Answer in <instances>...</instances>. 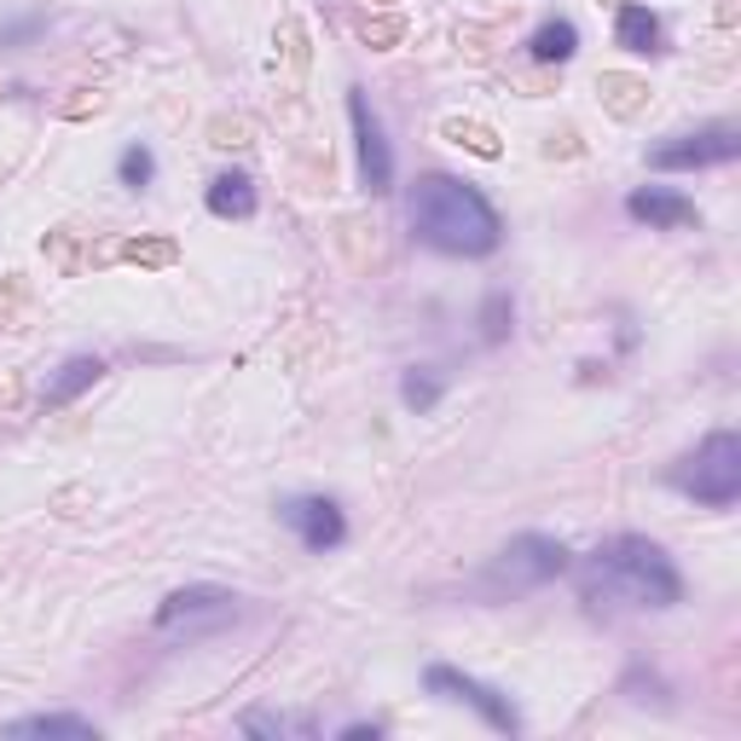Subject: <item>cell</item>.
<instances>
[{
	"label": "cell",
	"mask_w": 741,
	"mask_h": 741,
	"mask_svg": "<svg viewBox=\"0 0 741 741\" xmlns=\"http://www.w3.org/2000/svg\"><path fill=\"white\" fill-rule=\"evenodd\" d=\"M580 596L591 608H672L684 603V573L672 568V556L654 539H637V533H620V539L596 545L580 568Z\"/></svg>",
	"instance_id": "6da1fadb"
},
{
	"label": "cell",
	"mask_w": 741,
	"mask_h": 741,
	"mask_svg": "<svg viewBox=\"0 0 741 741\" xmlns=\"http://www.w3.org/2000/svg\"><path fill=\"white\" fill-rule=\"evenodd\" d=\"M406 215H411V232L441 255H492L504 238L499 209H492L469 180H452V174H418L411 180Z\"/></svg>",
	"instance_id": "7a4b0ae2"
},
{
	"label": "cell",
	"mask_w": 741,
	"mask_h": 741,
	"mask_svg": "<svg viewBox=\"0 0 741 741\" xmlns=\"http://www.w3.org/2000/svg\"><path fill=\"white\" fill-rule=\"evenodd\" d=\"M672 487L689 492V499H702V504H713V510L736 504L741 499V435H730V429L707 435L684 464L672 469Z\"/></svg>",
	"instance_id": "3957f363"
},
{
	"label": "cell",
	"mask_w": 741,
	"mask_h": 741,
	"mask_svg": "<svg viewBox=\"0 0 741 741\" xmlns=\"http://www.w3.org/2000/svg\"><path fill=\"white\" fill-rule=\"evenodd\" d=\"M556 573H568V550H562V539H545V533H522V539H510L499 556H492L487 585L516 596V591H539V585H550Z\"/></svg>",
	"instance_id": "277c9868"
},
{
	"label": "cell",
	"mask_w": 741,
	"mask_h": 741,
	"mask_svg": "<svg viewBox=\"0 0 741 741\" xmlns=\"http://www.w3.org/2000/svg\"><path fill=\"white\" fill-rule=\"evenodd\" d=\"M238 620V596L220 591V585H185V591H169L157 608V631L162 637H209L220 626Z\"/></svg>",
	"instance_id": "5b68a950"
},
{
	"label": "cell",
	"mask_w": 741,
	"mask_h": 741,
	"mask_svg": "<svg viewBox=\"0 0 741 741\" xmlns=\"http://www.w3.org/2000/svg\"><path fill=\"white\" fill-rule=\"evenodd\" d=\"M423 684H429V695H446V702L476 707L487 718V730H499V736H516L522 730V713L510 707V695H499L492 684H481V677H464V672H452V666H429Z\"/></svg>",
	"instance_id": "8992f818"
},
{
	"label": "cell",
	"mask_w": 741,
	"mask_h": 741,
	"mask_svg": "<svg viewBox=\"0 0 741 741\" xmlns=\"http://www.w3.org/2000/svg\"><path fill=\"white\" fill-rule=\"evenodd\" d=\"M278 516H284V527L301 539V550H314V556H324V550H337L342 539H347V516H342V504L337 499H324V492H296V499H284L278 504Z\"/></svg>",
	"instance_id": "52a82bcc"
},
{
	"label": "cell",
	"mask_w": 741,
	"mask_h": 741,
	"mask_svg": "<svg viewBox=\"0 0 741 741\" xmlns=\"http://www.w3.org/2000/svg\"><path fill=\"white\" fill-rule=\"evenodd\" d=\"M741 151V134L730 122H718V128H702V134H677L666 146L649 151V169H713V162H736Z\"/></svg>",
	"instance_id": "ba28073f"
},
{
	"label": "cell",
	"mask_w": 741,
	"mask_h": 741,
	"mask_svg": "<svg viewBox=\"0 0 741 741\" xmlns=\"http://www.w3.org/2000/svg\"><path fill=\"white\" fill-rule=\"evenodd\" d=\"M347 122H354V139H360V174H365V192H388V185H395V151H388L383 122H377V111L365 105L360 88L347 93Z\"/></svg>",
	"instance_id": "9c48e42d"
},
{
	"label": "cell",
	"mask_w": 741,
	"mask_h": 741,
	"mask_svg": "<svg viewBox=\"0 0 741 741\" xmlns=\"http://www.w3.org/2000/svg\"><path fill=\"white\" fill-rule=\"evenodd\" d=\"M626 209H631V220L661 226V232H677V226H695V220H702V215H695V203L677 197V192H666V185H643V192H631Z\"/></svg>",
	"instance_id": "30bf717a"
},
{
	"label": "cell",
	"mask_w": 741,
	"mask_h": 741,
	"mask_svg": "<svg viewBox=\"0 0 741 741\" xmlns=\"http://www.w3.org/2000/svg\"><path fill=\"white\" fill-rule=\"evenodd\" d=\"M0 736H18V741H93L99 725L93 718H76V713H35V718L0 725Z\"/></svg>",
	"instance_id": "8fae6325"
},
{
	"label": "cell",
	"mask_w": 741,
	"mask_h": 741,
	"mask_svg": "<svg viewBox=\"0 0 741 741\" xmlns=\"http://www.w3.org/2000/svg\"><path fill=\"white\" fill-rule=\"evenodd\" d=\"M99 377H105V360H93V354H76V360H65L58 365V377L41 388V406H70L81 388H93Z\"/></svg>",
	"instance_id": "7c38bea8"
},
{
	"label": "cell",
	"mask_w": 741,
	"mask_h": 741,
	"mask_svg": "<svg viewBox=\"0 0 741 741\" xmlns=\"http://www.w3.org/2000/svg\"><path fill=\"white\" fill-rule=\"evenodd\" d=\"M209 215L220 220H250L255 215V180L250 174H215L209 180Z\"/></svg>",
	"instance_id": "4fadbf2b"
},
{
	"label": "cell",
	"mask_w": 741,
	"mask_h": 741,
	"mask_svg": "<svg viewBox=\"0 0 741 741\" xmlns=\"http://www.w3.org/2000/svg\"><path fill=\"white\" fill-rule=\"evenodd\" d=\"M527 53L539 58V65H568L573 53H580V30L568 24V18H556V24H539L527 41Z\"/></svg>",
	"instance_id": "5bb4252c"
},
{
	"label": "cell",
	"mask_w": 741,
	"mask_h": 741,
	"mask_svg": "<svg viewBox=\"0 0 741 741\" xmlns=\"http://www.w3.org/2000/svg\"><path fill=\"white\" fill-rule=\"evenodd\" d=\"M626 53H661V18L649 7H620V30H614Z\"/></svg>",
	"instance_id": "9a60e30c"
},
{
	"label": "cell",
	"mask_w": 741,
	"mask_h": 741,
	"mask_svg": "<svg viewBox=\"0 0 741 741\" xmlns=\"http://www.w3.org/2000/svg\"><path fill=\"white\" fill-rule=\"evenodd\" d=\"M596 93H603V105L614 116H637V111H643V99H649V88L637 76H596Z\"/></svg>",
	"instance_id": "2e32d148"
},
{
	"label": "cell",
	"mask_w": 741,
	"mask_h": 741,
	"mask_svg": "<svg viewBox=\"0 0 741 741\" xmlns=\"http://www.w3.org/2000/svg\"><path fill=\"white\" fill-rule=\"evenodd\" d=\"M116 180L128 185V192H139V185H151L157 180V157H151V146H128L116 157Z\"/></svg>",
	"instance_id": "e0dca14e"
},
{
	"label": "cell",
	"mask_w": 741,
	"mask_h": 741,
	"mask_svg": "<svg viewBox=\"0 0 741 741\" xmlns=\"http://www.w3.org/2000/svg\"><path fill=\"white\" fill-rule=\"evenodd\" d=\"M400 400H406L411 411H435V400H441V377H429L423 365L406 371V377H400Z\"/></svg>",
	"instance_id": "ac0fdd59"
},
{
	"label": "cell",
	"mask_w": 741,
	"mask_h": 741,
	"mask_svg": "<svg viewBox=\"0 0 741 741\" xmlns=\"http://www.w3.org/2000/svg\"><path fill=\"white\" fill-rule=\"evenodd\" d=\"M441 134L452 139V146H469L476 157H499V134H492V128H481V122H446Z\"/></svg>",
	"instance_id": "d6986e66"
},
{
	"label": "cell",
	"mask_w": 741,
	"mask_h": 741,
	"mask_svg": "<svg viewBox=\"0 0 741 741\" xmlns=\"http://www.w3.org/2000/svg\"><path fill=\"white\" fill-rule=\"evenodd\" d=\"M243 730L250 736H314V718H273V713H250L243 718Z\"/></svg>",
	"instance_id": "ffe728a7"
},
{
	"label": "cell",
	"mask_w": 741,
	"mask_h": 741,
	"mask_svg": "<svg viewBox=\"0 0 741 741\" xmlns=\"http://www.w3.org/2000/svg\"><path fill=\"white\" fill-rule=\"evenodd\" d=\"M510 319H516L510 296H504V290H492V296H487V307H481V337H487V342H504V337H510Z\"/></svg>",
	"instance_id": "44dd1931"
},
{
	"label": "cell",
	"mask_w": 741,
	"mask_h": 741,
	"mask_svg": "<svg viewBox=\"0 0 741 741\" xmlns=\"http://www.w3.org/2000/svg\"><path fill=\"white\" fill-rule=\"evenodd\" d=\"M122 261H134V266H169L174 261V243H162V238H146V243H122Z\"/></svg>",
	"instance_id": "7402d4cb"
},
{
	"label": "cell",
	"mask_w": 741,
	"mask_h": 741,
	"mask_svg": "<svg viewBox=\"0 0 741 741\" xmlns=\"http://www.w3.org/2000/svg\"><path fill=\"white\" fill-rule=\"evenodd\" d=\"M360 35L371 41V47H395V41L406 35V24H400V18H377V24H365Z\"/></svg>",
	"instance_id": "603a6c76"
},
{
	"label": "cell",
	"mask_w": 741,
	"mask_h": 741,
	"mask_svg": "<svg viewBox=\"0 0 741 741\" xmlns=\"http://www.w3.org/2000/svg\"><path fill=\"white\" fill-rule=\"evenodd\" d=\"M342 741H377V725H347Z\"/></svg>",
	"instance_id": "cb8c5ba5"
}]
</instances>
